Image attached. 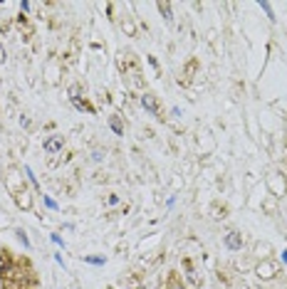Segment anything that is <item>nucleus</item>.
<instances>
[{
  "mask_svg": "<svg viewBox=\"0 0 287 289\" xmlns=\"http://www.w3.org/2000/svg\"><path fill=\"white\" fill-rule=\"evenodd\" d=\"M109 289H114V287H109Z\"/></svg>",
  "mask_w": 287,
  "mask_h": 289,
  "instance_id": "12",
  "label": "nucleus"
},
{
  "mask_svg": "<svg viewBox=\"0 0 287 289\" xmlns=\"http://www.w3.org/2000/svg\"><path fill=\"white\" fill-rule=\"evenodd\" d=\"M45 205H47V208H52V210H57V203H55L52 198H45Z\"/></svg>",
  "mask_w": 287,
  "mask_h": 289,
  "instance_id": "8",
  "label": "nucleus"
},
{
  "mask_svg": "<svg viewBox=\"0 0 287 289\" xmlns=\"http://www.w3.org/2000/svg\"><path fill=\"white\" fill-rule=\"evenodd\" d=\"M8 265H10V262H8V257H0V272L8 270Z\"/></svg>",
  "mask_w": 287,
  "mask_h": 289,
  "instance_id": "9",
  "label": "nucleus"
},
{
  "mask_svg": "<svg viewBox=\"0 0 287 289\" xmlns=\"http://www.w3.org/2000/svg\"><path fill=\"white\" fill-rule=\"evenodd\" d=\"M18 237H20V242H25V247H27V245H30V242H27V237H25V232H22V230L18 232Z\"/></svg>",
  "mask_w": 287,
  "mask_h": 289,
  "instance_id": "10",
  "label": "nucleus"
},
{
  "mask_svg": "<svg viewBox=\"0 0 287 289\" xmlns=\"http://www.w3.org/2000/svg\"><path fill=\"white\" fill-rule=\"evenodd\" d=\"M158 10H161V13H164V18L169 20V22H171V8H169V5H164V3H161V5H158Z\"/></svg>",
  "mask_w": 287,
  "mask_h": 289,
  "instance_id": "4",
  "label": "nucleus"
},
{
  "mask_svg": "<svg viewBox=\"0 0 287 289\" xmlns=\"http://www.w3.org/2000/svg\"><path fill=\"white\" fill-rule=\"evenodd\" d=\"M89 265H104V257H84Z\"/></svg>",
  "mask_w": 287,
  "mask_h": 289,
  "instance_id": "6",
  "label": "nucleus"
},
{
  "mask_svg": "<svg viewBox=\"0 0 287 289\" xmlns=\"http://www.w3.org/2000/svg\"><path fill=\"white\" fill-rule=\"evenodd\" d=\"M62 143H65V136H52L50 141H45V151L47 154H57L62 149Z\"/></svg>",
  "mask_w": 287,
  "mask_h": 289,
  "instance_id": "1",
  "label": "nucleus"
},
{
  "mask_svg": "<svg viewBox=\"0 0 287 289\" xmlns=\"http://www.w3.org/2000/svg\"><path fill=\"white\" fill-rule=\"evenodd\" d=\"M3 59H5V52H3V47H0V62H3Z\"/></svg>",
  "mask_w": 287,
  "mask_h": 289,
  "instance_id": "11",
  "label": "nucleus"
},
{
  "mask_svg": "<svg viewBox=\"0 0 287 289\" xmlns=\"http://www.w3.org/2000/svg\"><path fill=\"white\" fill-rule=\"evenodd\" d=\"M226 245H228L230 250H240V247H243V237H240L238 232H230L228 237H226Z\"/></svg>",
  "mask_w": 287,
  "mask_h": 289,
  "instance_id": "2",
  "label": "nucleus"
},
{
  "mask_svg": "<svg viewBox=\"0 0 287 289\" xmlns=\"http://www.w3.org/2000/svg\"><path fill=\"white\" fill-rule=\"evenodd\" d=\"M260 8H263V10H265V13L270 15V20H275V15H272V8H270L268 3H260Z\"/></svg>",
  "mask_w": 287,
  "mask_h": 289,
  "instance_id": "7",
  "label": "nucleus"
},
{
  "mask_svg": "<svg viewBox=\"0 0 287 289\" xmlns=\"http://www.w3.org/2000/svg\"><path fill=\"white\" fill-rule=\"evenodd\" d=\"M109 124H112V129H114L116 134H124V129H121V124H119V119H116V116L109 121Z\"/></svg>",
  "mask_w": 287,
  "mask_h": 289,
  "instance_id": "5",
  "label": "nucleus"
},
{
  "mask_svg": "<svg viewBox=\"0 0 287 289\" xmlns=\"http://www.w3.org/2000/svg\"><path fill=\"white\" fill-rule=\"evenodd\" d=\"M141 104H144V109H146V112H151L153 116H158V106H156V101H153L151 94H144V96H141Z\"/></svg>",
  "mask_w": 287,
  "mask_h": 289,
  "instance_id": "3",
  "label": "nucleus"
}]
</instances>
